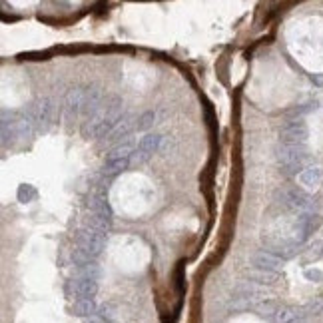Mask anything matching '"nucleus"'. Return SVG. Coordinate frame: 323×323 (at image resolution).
<instances>
[{
  "mask_svg": "<svg viewBox=\"0 0 323 323\" xmlns=\"http://www.w3.org/2000/svg\"><path fill=\"white\" fill-rule=\"evenodd\" d=\"M122 110H124L122 98L110 96L106 100V104L102 106V110L98 114H94L92 118H88L86 124L82 126L84 138H104V136H108L118 126V122L122 120Z\"/></svg>",
  "mask_w": 323,
  "mask_h": 323,
  "instance_id": "1",
  "label": "nucleus"
},
{
  "mask_svg": "<svg viewBox=\"0 0 323 323\" xmlns=\"http://www.w3.org/2000/svg\"><path fill=\"white\" fill-rule=\"evenodd\" d=\"M309 162V152L305 146H279L277 148V164H279V172L287 178L301 174V170H305Z\"/></svg>",
  "mask_w": 323,
  "mask_h": 323,
  "instance_id": "2",
  "label": "nucleus"
},
{
  "mask_svg": "<svg viewBox=\"0 0 323 323\" xmlns=\"http://www.w3.org/2000/svg\"><path fill=\"white\" fill-rule=\"evenodd\" d=\"M22 116L30 122L34 132H46L54 120V104L50 98H38L26 106Z\"/></svg>",
  "mask_w": 323,
  "mask_h": 323,
  "instance_id": "3",
  "label": "nucleus"
},
{
  "mask_svg": "<svg viewBox=\"0 0 323 323\" xmlns=\"http://www.w3.org/2000/svg\"><path fill=\"white\" fill-rule=\"evenodd\" d=\"M76 240V247H80L82 251H86L90 257H98L108 242V234L106 232H100V230H94V228H80L74 236Z\"/></svg>",
  "mask_w": 323,
  "mask_h": 323,
  "instance_id": "4",
  "label": "nucleus"
},
{
  "mask_svg": "<svg viewBox=\"0 0 323 323\" xmlns=\"http://www.w3.org/2000/svg\"><path fill=\"white\" fill-rule=\"evenodd\" d=\"M307 138H309V130L303 120H291L283 124L279 130V140L283 146H305Z\"/></svg>",
  "mask_w": 323,
  "mask_h": 323,
  "instance_id": "5",
  "label": "nucleus"
},
{
  "mask_svg": "<svg viewBox=\"0 0 323 323\" xmlns=\"http://www.w3.org/2000/svg\"><path fill=\"white\" fill-rule=\"evenodd\" d=\"M162 138L160 134H146L144 138H140V142H138V148H136V152L132 154V158H130V164H146V162L150 160V156L158 150L162 146Z\"/></svg>",
  "mask_w": 323,
  "mask_h": 323,
  "instance_id": "6",
  "label": "nucleus"
},
{
  "mask_svg": "<svg viewBox=\"0 0 323 323\" xmlns=\"http://www.w3.org/2000/svg\"><path fill=\"white\" fill-rule=\"evenodd\" d=\"M84 96H86V88H72L68 90V94L64 96V102H62V114L66 120H72L76 118L78 114H82L84 110Z\"/></svg>",
  "mask_w": 323,
  "mask_h": 323,
  "instance_id": "7",
  "label": "nucleus"
},
{
  "mask_svg": "<svg viewBox=\"0 0 323 323\" xmlns=\"http://www.w3.org/2000/svg\"><path fill=\"white\" fill-rule=\"evenodd\" d=\"M281 204L289 210H299V212H305L311 208V198L299 190V188H285L281 192Z\"/></svg>",
  "mask_w": 323,
  "mask_h": 323,
  "instance_id": "8",
  "label": "nucleus"
},
{
  "mask_svg": "<svg viewBox=\"0 0 323 323\" xmlns=\"http://www.w3.org/2000/svg\"><path fill=\"white\" fill-rule=\"evenodd\" d=\"M66 293L70 297L78 299H94V295L98 293V281L92 279H70L66 283Z\"/></svg>",
  "mask_w": 323,
  "mask_h": 323,
  "instance_id": "9",
  "label": "nucleus"
},
{
  "mask_svg": "<svg viewBox=\"0 0 323 323\" xmlns=\"http://www.w3.org/2000/svg\"><path fill=\"white\" fill-rule=\"evenodd\" d=\"M104 104H106V98H104L102 90L98 86H88L86 88V96H84V110H82V114L92 118L94 114H98L102 110Z\"/></svg>",
  "mask_w": 323,
  "mask_h": 323,
  "instance_id": "10",
  "label": "nucleus"
},
{
  "mask_svg": "<svg viewBox=\"0 0 323 323\" xmlns=\"http://www.w3.org/2000/svg\"><path fill=\"white\" fill-rule=\"evenodd\" d=\"M251 263H253V267H255V269H265V271H273V273H277V271L283 267V259H279V257L271 255V253H269V251H265V249H261V251L253 253Z\"/></svg>",
  "mask_w": 323,
  "mask_h": 323,
  "instance_id": "11",
  "label": "nucleus"
},
{
  "mask_svg": "<svg viewBox=\"0 0 323 323\" xmlns=\"http://www.w3.org/2000/svg\"><path fill=\"white\" fill-rule=\"evenodd\" d=\"M136 118L132 116V114H128V116H124L120 122H118V126L106 136V142H110V144H120L122 142V138H128L130 136V132L136 128Z\"/></svg>",
  "mask_w": 323,
  "mask_h": 323,
  "instance_id": "12",
  "label": "nucleus"
},
{
  "mask_svg": "<svg viewBox=\"0 0 323 323\" xmlns=\"http://www.w3.org/2000/svg\"><path fill=\"white\" fill-rule=\"evenodd\" d=\"M323 182V170L319 166H309L299 174V184L307 190H315L319 188Z\"/></svg>",
  "mask_w": 323,
  "mask_h": 323,
  "instance_id": "13",
  "label": "nucleus"
},
{
  "mask_svg": "<svg viewBox=\"0 0 323 323\" xmlns=\"http://www.w3.org/2000/svg\"><path fill=\"white\" fill-rule=\"evenodd\" d=\"M136 144H134V140L132 138H126L124 142H120V144H116L114 148H112V152L106 156V160H130L132 158V154L136 152Z\"/></svg>",
  "mask_w": 323,
  "mask_h": 323,
  "instance_id": "14",
  "label": "nucleus"
},
{
  "mask_svg": "<svg viewBox=\"0 0 323 323\" xmlns=\"http://www.w3.org/2000/svg\"><path fill=\"white\" fill-rule=\"evenodd\" d=\"M74 275L76 279H92V281H98L102 277V267L100 263L94 259L90 263H84V265H76L74 267Z\"/></svg>",
  "mask_w": 323,
  "mask_h": 323,
  "instance_id": "15",
  "label": "nucleus"
},
{
  "mask_svg": "<svg viewBox=\"0 0 323 323\" xmlns=\"http://www.w3.org/2000/svg\"><path fill=\"white\" fill-rule=\"evenodd\" d=\"M72 313L78 315V317L88 319V317H92V315L98 313V305H96L94 299H78V301H74V305H72Z\"/></svg>",
  "mask_w": 323,
  "mask_h": 323,
  "instance_id": "16",
  "label": "nucleus"
},
{
  "mask_svg": "<svg viewBox=\"0 0 323 323\" xmlns=\"http://www.w3.org/2000/svg\"><path fill=\"white\" fill-rule=\"evenodd\" d=\"M128 166H130V160H104L102 176H104V178H114V176H118L120 172L128 170Z\"/></svg>",
  "mask_w": 323,
  "mask_h": 323,
  "instance_id": "17",
  "label": "nucleus"
},
{
  "mask_svg": "<svg viewBox=\"0 0 323 323\" xmlns=\"http://www.w3.org/2000/svg\"><path fill=\"white\" fill-rule=\"evenodd\" d=\"M247 275H249V279L253 283H261V285H271V283L277 281V273L265 271V269H251Z\"/></svg>",
  "mask_w": 323,
  "mask_h": 323,
  "instance_id": "18",
  "label": "nucleus"
},
{
  "mask_svg": "<svg viewBox=\"0 0 323 323\" xmlns=\"http://www.w3.org/2000/svg\"><path fill=\"white\" fill-rule=\"evenodd\" d=\"M297 321V309L293 307H281L275 313V323H293Z\"/></svg>",
  "mask_w": 323,
  "mask_h": 323,
  "instance_id": "19",
  "label": "nucleus"
},
{
  "mask_svg": "<svg viewBox=\"0 0 323 323\" xmlns=\"http://www.w3.org/2000/svg\"><path fill=\"white\" fill-rule=\"evenodd\" d=\"M154 122H156V112H154V110H148V112H144V114L138 118L136 128H138L140 132H144V130H150V128L154 126Z\"/></svg>",
  "mask_w": 323,
  "mask_h": 323,
  "instance_id": "20",
  "label": "nucleus"
},
{
  "mask_svg": "<svg viewBox=\"0 0 323 323\" xmlns=\"http://www.w3.org/2000/svg\"><path fill=\"white\" fill-rule=\"evenodd\" d=\"M34 198H36V188H34V186L24 184V186L18 188V200H20L22 204H30Z\"/></svg>",
  "mask_w": 323,
  "mask_h": 323,
  "instance_id": "21",
  "label": "nucleus"
},
{
  "mask_svg": "<svg viewBox=\"0 0 323 323\" xmlns=\"http://www.w3.org/2000/svg\"><path fill=\"white\" fill-rule=\"evenodd\" d=\"M96 315H100L102 319H106V321H114V315H116V305L114 303H104V305H100L98 307V313Z\"/></svg>",
  "mask_w": 323,
  "mask_h": 323,
  "instance_id": "22",
  "label": "nucleus"
},
{
  "mask_svg": "<svg viewBox=\"0 0 323 323\" xmlns=\"http://www.w3.org/2000/svg\"><path fill=\"white\" fill-rule=\"evenodd\" d=\"M72 261H74V265H84V263L94 261V257H90L86 251H82L80 247H76V249H72Z\"/></svg>",
  "mask_w": 323,
  "mask_h": 323,
  "instance_id": "23",
  "label": "nucleus"
},
{
  "mask_svg": "<svg viewBox=\"0 0 323 323\" xmlns=\"http://www.w3.org/2000/svg\"><path fill=\"white\" fill-rule=\"evenodd\" d=\"M259 313L261 315H275L277 313V305L273 301H261L259 303Z\"/></svg>",
  "mask_w": 323,
  "mask_h": 323,
  "instance_id": "24",
  "label": "nucleus"
},
{
  "mask_svg": "<svg viewBox=\"0 0 323 323\" xmlns=\"http://www.w3.org/2000/svg\"><path fill=\"white\" fill-rule=\"evenodd\" d=\"M305 277L319 283V281H323V271H319V269H307V271H305Z\"/></svg>",
  "mask_w": 323,
  "mask_h": 323,
  "instance_id": "25",
  "label": "nucleus"
},
{
  "mask_svg": "<svg viewBox=\"0 0 323 323\" xmlns=\"http://www.w3.org/2000/svg\"><path fill=\"white\" fill-rule=\"evenodd\" d=\"M176 287L182 291V287H184V277H182V267H178V271H176Z\"/></svg>",
  "mask_w": 323,
  "mask_h": 323,
  "instance_id": "26",
  "label": "nucleus"
}]
</instances>
